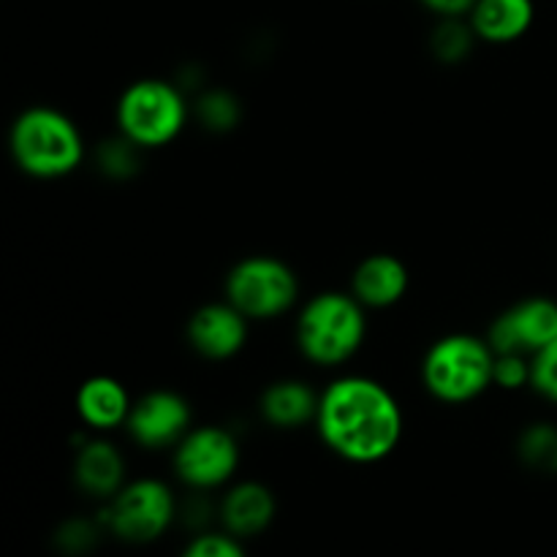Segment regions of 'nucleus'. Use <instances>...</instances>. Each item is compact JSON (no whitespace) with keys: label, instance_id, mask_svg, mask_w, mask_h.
I'll return each instance as SVG.
<instances>
[{"label":"nucleus","instance_id":"obj_25","mask_svg":"<svg viewBox=\"0 0 557 557\" xmlns=\"http://www.w3.org/2000/svg\"><path fill=\"white\" fill-rule=\"evenodd\" d=\"M428 11L446 20V16H468L476 5V0H419Z\"/></svg>","mask_w":557,"mask_h":557},{"label":"nucleus","instance_id":"obj_15","mask_svg":"<svg viewBox=\"0 0 557 557\" xmlns=\"http://www.w3.org/2000/svg\"><path fill=\"white\" fill-rule=\"evenodd\" d=\"M319 392L299 379L272 381L259 397V413L270 428L275 430H299L305 424H315L319 413Z\"/></svg>","mask_w":557,"mask_h":557},{"label":"nucleus","instance_id":"obj_24","mask_svg":"<svg viewBox=\"0 0 557 557\" xmlns=\"http://www.w3.org/2000/svg\"><path fill=\"white\" fill-rule=\"evenodd\" d=\"M183 557H245V553L232 533H205L188 544Z\"/></svg>","mask_w":557,"mask_h":557},{"label":"nucleus","instance_id":"obj_23","mask_svg":"<svg viewBox=\"0 0 557 557\" xmlns=\"http://www.w3.org/2000/svg\"><path fill=\"white\" fill-rule=\"evenodd\" d=\"M493 386H500L506 392L531 386V357H525V354H495Z\"/></svg>","mask_w":557,"mask_h":557},{"label":"nucleus","instance_id":"obj_22","mask_svg":"<svg viewBox=\"0 0 557 557\" xmlns=\"http://www.w3.org/2000/svg\"><path fill=\"white\" fill-rule=\"evenodd\" d=\"M531 389L544 400L557 403V341L531 357Z\"/></svg>","mask_w":557,"mask_h":557},{"label":"nucleus","instance_id":"obj_9","mask_svg":"<svg viewBox=\"0 0 557 557\" xmlns=\"http://www.w3.org/2000/svg\"><path fill=\"white\" fill-rule=\"evenodd\" d=\"M194 428L190 403L180 392L152 389L134 400L131 417L125 422L131 441L141 449L163 451L174 449Z\"/></svg>","mask_w":557,"mask_h":557},{"label":"nucleus","instance_id":"obj_16","mask_svg":"<svg viewBox=\"0 0 557 557\" xmlns=\"http://www.w3.org/2000/svg\"><path fill=\"white\" fill-rule=\"evenodd\" d=\"M221 520L232 536H259L275 520V495L259 482L234 484L221 504Z\"/></svg>","mask_w":557,"mask_h":557},{"label":"nucleus","instance_id":"obj_8","mask_svg":"<svg viewBox=\"0 0 557 557\" xmlns=\"http://www.w3.org/2000/svg\"><path fill=\"white\" fill-rule=\"evenodd\" d=\"M177 517V500L172 490L158 479H136L112 498L107 522L114 536L131 544H147L161 539Z\"/></svg>","mask_w":557,"mask_h":557},{"label":"nucleus","instance_id":"obj_2","mask_svg":"<svg viewBox=\"0 0 557 557\" xmlns=\"http://www.w3.org/2000/svg\"><path fill=\"white\" fill-rule=\"evenodd\" d=\"M294 337L308 362L319 368H341L364 346L368 308L351 292H321L299 310Z\"/></svg>","mask_w":557,"mask_h":557},{"label":"nucleus","instance_id":"obj_20","mask_svg":"<svg viewBox=\"0 0 557 557\" xmlns=\"http://www.w3.org/2000/svg\"><path fill=\"white\" fill-rule=\"evenodd\" d=\"M196 117H199L201 128L212 131V134H228L243 120V107H239L237 96L221 90V87H212V90L201 92L196 101Z\"/></svg>","mask_w":557,"mask_h":557},{"label":"nucleus","instance_id":"obj_7","mask_svg":"<svg viewBox=\"0 0 557 557\" xmlns=\"http://www.w3.org/2000/svg\"><path fill=\"white\" fill-rule=\"evenodd\" d=\"M239 457V441L232 430L199 424L174 446V473L190 490L207 493L232 482Z\"/></svg>","mask_w":557,"mask_h":557},{"label":"nucleus","instance_id":"obj_12","mask_svg":"<svg viewBox=\"0 0 557 557\" xmlns=\"http://www.w3.org/2000/svg\"><path fill=\"white\" fill-rule=\"evenodd\" d=\"M411 286L408 267L392 253H373L357 264L351 275V294L368 310L395 308Z\"/></svg>","mask_w":557,"mask_h":557},{"label":"nucleus","instance_id":"obj_26","mask_svg":"<svg viewBox=\"0 0 557 557\" xmlns=\"http://www.w3.org/2000/svg\"><path fill=\"white\" fill-rule=\"evenodd\" d=\"M60 536H63L65 549H87L92 544V525H87V522H69Z\"/></svg>","mask_w":557,"mask_h":557},{"label":"nucleus","instance_id":"obj_19","mask_svg":"<svg viewBox=\"0 0 557 557\" xmlns=\"http://www.w3.org/2000/svg\"><path fill=\"white\" fill-rule=\"evenodd\" d=\"M520 460L525 462L531 471L536 473H557V424L553 422H536L531 428L522 430L520 444Z\"/></svg>","mask_w":557,"mask_h":557},{"label":"nucleus","instance_id":"obj_4","mask_svg":"<svg viewBox=\"0 0 557 557\" xmlns=\"http://www.w3.org/2000/svg\"><path fill=\"white\" fill-rule=\"evenodd\" d=\"M495 351L487 337L455 332L430 346L422 359V384L446 406H466L493 386Z\"/></svg>","mask_w":557,"mask_h":557},{"label":"nucleus","instance_id":"obj_13","mask_svg":"<svg viewBox=\"0 0 557 557\" xmlns=\"http://www.w3.org/2000/svg\"><path fill=\"white\" fill-rule=\"evenodd\" d=\"M76 417L85 428L92 433H109V430L125 428L131 417V400L128 389L123 381L112 379V375H92V379L82 381L74 397Z\"/></svg>","mask_w":557,"mask_h":557},{"label":"nucleus","instance_id":"obj_14","mask_svg":"<svg viewBox=\"0 0 557 557\" xmlns=\"http://www.w3.org/2000/svg\"><path fill=\"white\" fill-rule=\"evenodd\" d=\"M74 479L82 493L112 500L125 487V460L103 438H82L74 460Z\"/></svg>","mask_w":557,"mask_h":557},{"label":"nucleus","instance_id":"obj_6","mask_svg":"<svg viewBox=\"0 0 557 557\" xmlns=\"http://www.w3.org/2000/svg\"><path fill=\"white\" fill-rule=\"evenodd\" d=\"M226 299L248 321L286 315L299 299V277L275 256H248L226 275Z\"/></svg>","mask_w":557,"mask_h":557},{"label":"nucleus","instance_id":"obj_21","mask_svg":"<svg viewBox=\"0 0 557 557\" xmlns=\"http://www.w3.org/2000/svg\"><path fill=\"white\" fill-rule=\"evenodd\" d=\"M98 166L109 177H131L139 166V147L125 139V136L107 141V145L98 147Z\"/></svg>","mask_w":557,"mask_h":557},{"label":"nucleus","instance_id":"obj_11","mask_svg":"<svg viewBox=\"0 0 557 557\" xmlns=\"http://www.w3.org/2000/svg\"><path fill=\"white\" fill-rule=\"evenodd\" d=\"M248 324L250 321L228 299L207 302L196 308V313H190L185 337L199 357L210 362H226L237 357L248 343Z\"/></svg>","mask_w":557,"mask_h":557},{"label":"nucleus","instance_id":"obj_1","mask_svg":"<svg viewBox=\"0 0 557 557\" xmlns=\"http://www.w3.org/2000/svg\"><path fill=\"white\" fill-rule=\"evenodd\" d=\"M315 430L326 449L354 466H375L403 438V408L381 381L341 375L321 392Z\"/></svg>","mask_w":557,"mask_h":557},{"label":"nucleus","instance_id":"obj_10","mask_svg":"<svg viewBox=\"0 0 557 557\" xmlns=\"http://www.w3.org/2000/svg\"><path fill=\"white\" fill-rule=\"evenodd\" d=\"M557 341V299L528 297L490 324L487 343L495 354H533Z\"/></svg>","mask_w":557,"mask_h":557},{"label":"nucleus","instance_id":"obj_18","mask_svg":"<svg viewBox=\"0 0 557 557\" xmlns=\"http://www.w3.org/2000/svg\"><path fill=\"white\" fill-rule=\"evenodd\" d=\"M479 41L476 30L466 16H446L435 25L433 36H430V49L435 58L446 65L462 63L468 54L473 52V44Z\"/></svg>","mask_w":557,"mask_h":557},{"label":"nucleus","instance_id":"obj_3","mask_svg":"<svg viewBox=\"0 0 557 557\" xmlns=\"http://www.w3.org/2000/svg\"><path fill=\"white\" fill-rule=\"evenodd\" d=\"M9 150L33 180H63L85 161V139L74 120L52 107H30L11 123Z\"/></svg>","mask_w":557,"mask_h":557},{"label":"nucleus","instance_id":"obj_5","mask_svg":"<svg viewBox=\"0 0 557 557\" xmlns=\"http://www.w3.org/2000/svg\"><path fill=\"white\" fill-rule=\"evenodd\" d=\"M188 114V101L174 82L139 79L123 90L114 117L120 136L139 150H158L183 134Z\"/></svg>","mask_w":557,"mask_h":557},{"label":"nucleus","instance_id":"obj_17","mask_svg":"<svg viewBox=\"0 0 557 557\" xmlns=\"http://www.w3.org/2000/svg\"><path fill=\"white\" fill-rule=\"evenodd\" d=\"M536 20L533 0H476L468 22L484 44H515Z\"/></svg>","mask_w":557,"mask_h":557}]
</instances>
